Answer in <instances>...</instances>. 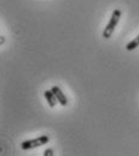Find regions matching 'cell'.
<instances>
[{
	"mask_svg": "<svg viewBox=\"0 0 139 156\" xmlns=\"http://www.w3.org/2000/svg\"><path fill=\"white\" fill-rule=\"evenodd\" d=\"M44 96H45V99H46V102L48 103V105H50L51 108H53V107L57 104L58 101H57L55 93L52 92V90H47V91H45V92H44Z\"/></svg>",
	"mask_w": 139,
	"mask_h": 156,
	"instance_id": "277c9868",
	"label": "cell"
},
{
	"mask_svg": "<svg viewBox=\"0 0 139 156\" xmlns=\"http://www.w3.org/2000/svg\"><path fill=\"white\" fill-rule=\"evenodd\" d=\"M51 90H52V92L55 93V96H56V98H57V101H58V103H59L61 105H63V107L68 105V99H67V97L64 96L63 91H62L58 86H52Z\"/></svg>",
	"mask_w": 139,
	"mask_h": 156,
	"instance_id": "3957f363",
	"label": "cell"
},
{
	"mask_svg": "<svg viewBox=\"0 0 139 156\" xmlns=\"http://www.w3.org/2000/svg\"><path fill=\"white\" fill-rule=\"evenodd\" d=\"M4 42H5V37H1L0 35V45H2Z\"/></svg>",
	"mask_w": 139,
	"mask_h": 156,
	"instance_id": "52a82bcc",
	"label": "cell"
},
{
	"mask_svg": "<svg viewBox=\"0 0 139 156\" xmlns=\"http://www.w3.org/2000/svg\"><path fill=\"white\" fill-rule=\"evenodd\" d=\"M120 18H121V10L120 9H115L112 11V13H111L110 21L108 22L106 27H105L104 30H103V38L104 39H109L112 35V33H114V30H115V28H116Z\"/></svg>",
	"mask_w": 139,
	"mask_h": 156,
	"instance_id": "6da1fadb",
	"label": "cell"
},
{
	"mask_svg": "<svg viewBox=\"0 0 139 156\" xmlns=\"http://www.w3.org/2000/svg\"><path fill=\"white\" fill-rule=\"evenodd\" d=\"M48 142H50L48 136H40L37 138H34V139L23 140L21 143V148H22V150H30V149H34V148H39L44 144H47Z\"/></svg>",
	"mask_w": 139,
	"mask_h": 156,
	"instance_id": "7a4b0ae2",
	"label": "cell"
},
{
	"mask_svg": "<svg viewBox=\"0 0 139 156\" xmlns=\"http://www.w3.org/2000/svg\"><path fill=\"white\" fill-rule=\"evenodd\" d=\"M138 46H139V35L126 45V50H127V51H133V50H136Z\"/></svg>",
	"mask_w": 139,
	"mask_h": 156,
	"instance_id": "5b68a950",
	"label": "cell"
},
{
	"mask_svg": "<svg viewBox=\"0 0 139 156\" xmlns=\"http://www.w3.org/2000/svg\"><path fill=\"white\" fill-rule=\"evenodd\" d=\"M53 150L52 149H46L45 151H44V156H53Z\"/></svg>",
	"mask_w": 139,
	"mask_h": 156,
	"instance_id": "8992f818",
	"label": "cell"
}]
</instances>
